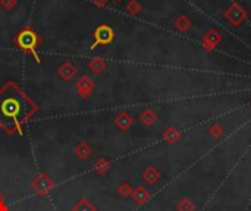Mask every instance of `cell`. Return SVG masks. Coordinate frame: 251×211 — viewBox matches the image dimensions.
Returning <instances> with one entry per match:
<instances>
[{"label":"cell","mask_w":251,"mask_h":211,"mask_svg":"<svg viewBox=\"0 0 251 211\" xmlns=\"http://www.w3.org/2000/svg\"><path fill=\"white\" fill-rule=\"evenodd\" d=\"M143 179L147 182V184H156L159 179H160V173L154 169V167H147L144 172H143Z\"/></svg>","instance_id":"ba28073f"},{"label":"cell","mask_w":251,"mask_h":211,"mask_svg":"<svg viewBox=\"0 0 251 211\" xmlns=\"http://www.w3.org/2000/svg\"><path fill=\"white\" fill-rule=\"evenodd\" d=\"M37 110L38 106L15 82L9 81L0 88V128L6 134H22L24 125Z\"/></svg>","instance_id":"6da1fadb"},{"label":"cell","mask_w":251,"mask_h":211,"mask_svg":"<svg viewBox=\"0 0 251 211\" xmlns=\"http://www.w3.org/2000/svg\"><path fill=\"white\" fill-rule=\"evenodd\" d=\"M178 210L179 211H193L194 210V204H193V201H191V200H188V198H184V200H181V201H179V204H178Z\"/></svg>","instance_id":"4fadbf2b"},{"label":"cell","mask_w":251,"mask_h":211,"mask_svg":"<svg viewBox=\"0 0 251 211\" xmlns=\"http://www.w3.org/2000/svg\"><path fill=\"white\" fill-rule=\"evenodd\" d=\"M141 119H143V122H146V123H149V125H150L151 122H154V116L151 117V115H150V113L143 115V117H141Z\"/></svg>","instance_id":"9a60e30c"},{"label":"cell","mask_w":251,"mask_h":211,"mask_svg":"<svg viewBox=\"0 0 251 211\" xmlns=\"http://www.w3.org/2000/svg\"><path fill=\"white\" fill-rule=\"evenodd\" d=\"M75 154L81 160H88L91 157V154H93V150H91V147H90L88 142H79L75 147Z\"/></svg>","instance_id":"8992f818"},{"label":"cell","mask_w":251,"mask_h":211,"mask_svg":"<svg viewBox=\"0 0 251 211\" xmlns=\"http://www.w3.org/2000/svg\"><path fill=\"white\" fill-rule=\"evenodd\" d=\"M118 192H119L121 197H129V195H132V188H131L129 184L124 182V184H121V187L118 188Z\"/></svg>","instance_id":"5bb4252c"},{"label":"cell","mask_w":251,"mask_h":211,"mask_svg":"<svg viewBox=\"0 0 251 211\" xmlns=\"http://www.w3.org/2000/svg\"><path fill=\"white\" fill-rule=\"evenodd\" d=\"M0 211H9L7 206H6V204H4V201H3V197L0 198Z\"/></svg>","instance_id":"2e32d148"},{"label":"cell","mask_w":251,"mask_h":211,"mask_svg":"<svg viewBox=\"0 0 251 211\" xmlns=\"http://www.w3.org/2000/svg\"><path fill=\"white\" fill-rule=\"evenodd\" d=\"M53 188H54L53 181H51L47 175H44V173L35 176L34 181H32V189H34V192H35L37 195H40V197L49 195L50 191H51Z\"/></svg>","instance_id":"3957f363"},{"label":"cell","mask_w":251,"mask_h":211,"mask_svg":"<svg viewBox=\"0 0 251 211\" xmlns=\"http://www.w3.org/2000/svg\"><path fill=\"white\" fill-rule=\"evenodd\" d=\"M90 88H91V84H90V79L88 78H82L78 84V90L81 93V95L87 97L88 93H90Z\"/></svg>","instance_id":"7c38bea8"},{"label":"cell","mask_w":251,"mask_h":211,"mask_svg":"<svg viewBox=\"0 0 251 211\" xmlns=\"http://www.w3.org/2000/svg\"><path fill=\"white\" fill-rule=\"evenodd\" d=\"M96 43L93 44V48H96L99 44H109L113 40V31L107 25H101L96 29Z\"/></svg>","instance_id":"277c9868"},{"label":"cell","mask_w":251,"mask_h":211,"mask_svg":"<svg viewBox=\"0 0 251 211\" xmlns=\"http://www.w3.org/2000/svg\"><path fill=\"white\" fill-rule=\"evenodd\" d=\"M131 197L134 198V201H135L138 206H143V204H146L147 200L150 198V194H149V191H147L144 187H137L135 189H132V195H131Z\"/></svg>","instance_id":"5b68a950"},{"label":"cell","mask_w":251,"mask_h":211,"mask_svg":"<svg viewBox=\"0 0 251 211\" xmlns=\"http://www.w3.org/2000/svg\"><path fill=\"white\" fill-rule=\"evenodd\" d=\"M71 211H97V209L88 198H81L74 204Z\"/></svg>","instance_id":"52a82bcc"},{"label":"cell","mask_w":251,"mask_h":211,"mask_svg":"<svg viewBox=\"0 0 251 211\" xmlns=\"http://www.w3.org/2000/svg\"><path fill=\"white\" fill-rule=\"evenodd\" d=\"M75 68L72 66V65H69V63H65L62 68H60V70H59V73L65 78V79H69V78H72L74 75H75Z\"/></svg>","instance_id":"8fae6325"},{"label":"cell","mask_w":251,"mask_h":211,"mask_svg":"<svg viewBox=\"0 0 251 211\" xmlns=\"http://www.w3.org/2000/svg\"><path fill=\"white\" fill-rule=\"evenodd\" d=\"M37 43H38V37H37V34H35L32 29H29V28L22 29V31L16 35V44H18V47L22 48V50H25V51H31V53L35 56V59L40 60V59L37 57V53H35V46H37Z\"/></svg>","instance_id":"7a4b0ae2"},{"label":"cell","mask_w":251,"mask_h":211,"mask_svg":"<svg viewBox=\"0 0 251 211\" xmlns=\"http://www.w3.org/2000/svg\"><path fill=\"white\" fill-rule=\"evenodd\" d=\"M94 170L100 175H104L106 172L110 170V163L109 160H106L104 157H100L96 163H94Z\"/></svg>","instance_id":"30bf717a"},{"label":"cell","mask_w":251,"mask_h":211,"mask_svg":"<svg viewBox=\"0 0 251 211\" xmlns=\"http://www.w3.org/2000/svg\"><path fill=\"white\" fill-rule=\"evenodd\" d=\"M115 123H116V126H118L121 131H125V129L132 123V119H131V116H128L126 113H121L119 116H116Z\"/></svg>","instance_id":"9c48e42d"}]
</instances>
